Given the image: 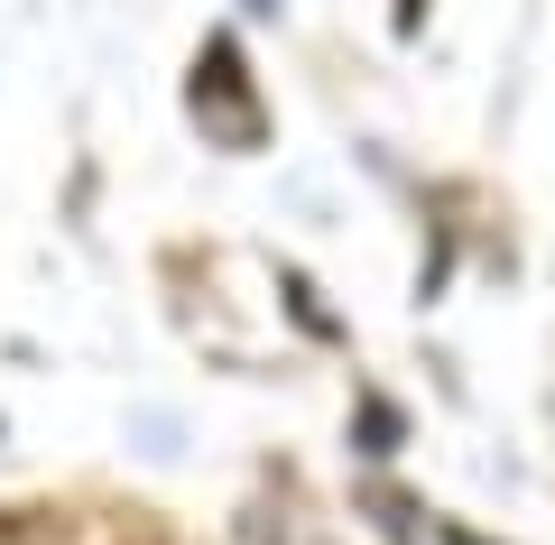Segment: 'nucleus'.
Instances as JSON below:
<instances>
[{
	"mask_svg": "<svg viewBox=\"0 0 555 545\" xmlns=\"http://www.w3.org/2000/svg\"><path fill=\"white\" fill-rule=\"evenodd\" d=\"M0 545H65L56 508H0Z\"/></svg>",
	"mask_w": 555,
	"mask_h": 545,
	"instance_id": "obj_1",
	"label": "nucleus"
}]
</instances>
